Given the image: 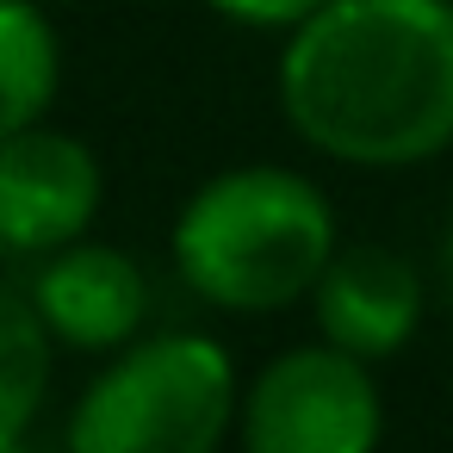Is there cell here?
Returning <instances> with one entry per match:
<instances>
[{"label":"cell","instance_id":"obj_2","mask_svg":"<svg viewBox=\"0 0 453 453\" xmlns=\"http://www.w3.org/2000/svg\"><path fill=\"white\" fill-rule=\"evenodd\" d=\"M335 249L342 242L323 187L273 162L211 174L168 230V255L187 292L230 317H273L317 292Z\"/></svg>","mask_w":453,"mask_h":453},{"label":"cell","instance_id":"obj_10","mask_svg":"<svg viewBox=\"0 0 453 453\" xmlns=\"http://www.w3.org/2000/svg\"><path fill=\"white\" fill-rule=\"evenodd\" d=\"M205 7L230 26H249V32H298L329 0H205Z\"/></svg>","mask_w":453,"mask_h":453},{"label":"cell","instance_id":"obj_4","mask_svg":"<svg viewBox=\"0 0 453 453\" xmlns=\"http://www.w3.org/2000/svg\"><path fill=\"white\" fill-rule=\"evenodd\" d=\"M385 434L372 360L304 342L267 360L242 397V441L255 453H366Z\"/></svg>","mask_w":453,"mask_h":453},{"label":"cell","instance_id":"obj_6","mask_svg":"<svg viewBox=\"0 0 453 453\" xmlns=\"http://www.w3.org/2000/svg\"><path fill=\"white\" fill-rule=\"evenodd\" d=\"M44 317V329L75 348V354H119L143 335L150 317V280L143 267L112 249V242H69L57 255H44L32 292H26Z\"/></svg>","mask_w":453,"mask_h":453},{"label":"cell","instance_id":"obj_7","mask_svg":"<svg viewBox=\"0 0 453 453\" xmlns=\"http://www.w3.org/2000/svg\"><path fill=\"white\" fill-rule=\"evenodd\" d=\"M422 304H428V292H422L416 261L397 249H379V242L335 249L317 292H311L323 342H335L360 360H391L416 335Z\"/></svg>","mask_w":453,"mask_h":453},{"label":"cell","instance_id":"obj_11","mask_svg":"<svg viewBox=\"0 0 453 453\" xmlns=\"http://www.w3.org/2000/svg\"><path fill=\"white\" fill-rule=\"evenodd\" d=\"M441 267H447V280H453V224H447V236H441Z\"/></svg>","mask_w":453,"mask_h":453},{"label":"cell","instance_id":"obj_9","mask_svg":"<svg viewBox=\"0 0 453 453\" xmlns=\"http://www.w3.org/2000/svg\"><path fill=\"white\" fill-rule=\"evenodd\" d=\"M50 348L57 335L44 329L38 304L0 292V453H13L50 403Z\"/></svg>","mask_w":453,"mask_h":453},{"label":"cell","instance_id":"obj_3","mask_svg":"<svg viewBox=\"0 0 453 453\" xmlns=\"http://www.w3.org/2000/svg\"><path fill=\"white\" fill-rule=\"evenodd\" d=\"M242 422L236 366L224 342L174 329L119 348V360L75 397V453H211Z\"/></svg>","mask_w":453,"mask_h":453},{"label":"cell","instance_id":"obj_5","mask_svg":"<svg viewBox=\"0 0 453 453\" xmlns=\"http://www.w3.org/2000/svg\"><path fill=\"white\" fill-rule=\"evenodd\" d=\"M106 174L100 156L50 125H26L0 137V249L7 255H57L81 242L100 218Z\"/></svg>","mask_w":453,"mask_h":453},{"label":"cell","instance_id":"obj_8","mask_svg":"<svg viewBox=\"0 0 453 453\" xmlns=\"http://www.w3.org/2000/svg\"><path fill=\"white\" fill-rule=\"evenodd\" d=\"M63 81V44L38 0H0V137L44 125Z\"/></svg>","mask_w":453,"mask_h":453},{"label":"cell","instance_id":"obj_1","mask_svg":"<svg viewBox=\"0 0 453 453\" xmlns=\"http://www.w3.org/2000/svg\"><path fill=\"white\" fill-rule=\"evenodd\" d=\"M280 112L342 168H422L453 143V0H329L286 32Z\"/></svg>","mask_w":453,"mask_h":453}]
</instances>
